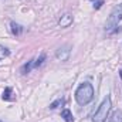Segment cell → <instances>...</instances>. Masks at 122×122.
I'll return each mask as SVG.
<instances>
[{
  "label": "cell",
  "mask_w": 122,
  "mask_h": 122,
  "mask_svg": "<svg viewBox=\"0 0 122 122\" xmlns=\"http://www.w3.org/2000/svg\"><path fill=\"white\" fill-rule=\"evenodd\" d=\"M94 98V87L90 82H84L81 84L77 91H75V101L80 104V105H87L90 104Z\"/></svg>",
  "instance_id": "cell-1"
},
{
  "label": "cell",
  "mask_w": 122,
  "mask_h": 122,
  "mask_svg": "<svg viewBox=\"0 0 122 122\" xmlns=\"http://www.w3.org/2000/svg\"><path fill=\"white\" fill-rule=\"evenodd\" d=\"M112 102H111V97L107 95L105 99L102 101V104L98 107V109L95 111V114L92 115V122H105L108 118V114L111 111Z\"/></svg>",
  "instance_id": "cell-2"
},
{
  "label": "cell",
  "mask_w": 122,
  "mask_h": 122,
  "mask_svg": "<svg viewBox=\"0 0 122 122\" xmlns=\"http://www.w3.org/2000/svg\"><path fill=\"white\" fill-rule=\"evenodd\" d=\"M122 20V3L121 4H118L112 11H111V14H109V17H108V21H107V30L112 31L114 27H117L118 26V23Z\"/></svg>",
  "instance_id": "cell-3"
},
{
  "label": "cell",
  "mask_w": 122,
  "mask_h": 122,
  "mask_svg": "<svg viewBox=\"0 0 122 122\" xmlns=\"http://www.w3.org/2000/svg\"><path fill=\"white\" fill-rule=\"evenodd\" d=\"M70 53H71V50H70V46H64V47H61L57 50V53H56V57L61 61H67L68 60V57H70Z\"/></svg>",
  "instance_id": "cell-4"
},
{
  "label": "cell",
  "mask_w": 122,
  "mask_h": 122,
  "mask_svg": "<svg viewBox=\"0 0 122 122\" xmlns=\"http://www.w3.org/2000/svg\"><path fill=\"white\" fill-rule=\"evenodd\" d=\"M58 24H60V27H62V29L70 27V26L72 24V16H71L70 13L62 14V16H61V19L58 20Z\"/></svg>",
  "instance_id": "cell-5"
},
{
  "label": "cell",
  "mask_w": 122,
  "mask_h": 122,
  "mask_svg": "<svg viewBox=\"0 0 122 122\" xmlns=\"http://www.w3.org/2000/svg\"><path fill=\"white\" fill-rule=\"evenodd\" d=\"M61 118H64L65 122H74V115H72V112H71L70 109H67V108L61 111Z\"/></svg>",
  "instance_id": "cell-6"
},
{
  "label": "cell",
  "mask_w": 122,
  "mask_h": 122,
  "mask_svg": "<svg viewBox=\"0 0 122 122\" xmlns=\"http://www.w3.org/2000/svg\"><path fill=\"white\" fill-rule=\"evenodd\" d=\"M10 27H11V33H13L14 36H20V34H21V31H23V27H21L20 24L14 23V21H11V23H10Z\"/></svg>",
  "instance_id": "cell-7"
},
{
  "label": "cell",
  "mask_w": 122,
  "mask_h": 122,
  "mask_svg": "<svg viewBox=\"0 0 122 122\" xmlns=\"http://www.w3.org/2000/svg\"><path fill=\"white\" fill-rule=\"evenodd\" d=\"M33 68H34V60H30L27 64H24L21 67V74H29Z\"/></svg>",
  "instance_id": "cell-8"
},
{
  "label": "cell",
  "mask_w": 122,
  "mask_h": 122,
  "mask_svg": "<svg viewBox=\"0 0 122 122\" xmlns=\"http://www.w3.org/2000/svg\"><path fill=\"white\" fill-rule=\"evenodd\" d=\"M108 122H122V111H115L111 117Z\"/></svg>",
  "instance_id": "cell-9"
},
{
  "label": "cell",
  "mask_w": 122,
  "mask_h": 122,
  "mask_svg": "<svg viewBox=\"0 0 122 122\" xmlns=\"http://www.w3.org/2000/svg\"><path fill=\"white\" fill-rule=\"evenodd\" d=\"M11 92H13V90L10 88V87H7L4 91H3V95H1V98L4 99V101H11L13 98H11Z\"/></svg>",
  "instance_id": "cell-10"
},
{
  "label": "cell",
  "mask_w": 122,
  "mask_h": 122,
  "mask_svg": "<svg viewBox=\"0 0 122 122\" xmlns=\"http://www.w3.org/2000/svg\"><path fill=\"white\" fill-rule=\"evenodd\" d=\"M64 104H65V99H64V98H58L57 101H54V102L50 104V108H51V109H56V108H58L60 105H64Z\"/></svg>",
  "instance_id": "cell-11"
},
{
  "label": "cell",
  "mask_w": 122,
  "mask_h": 122,
  "mask_svg": "<svg viewBox=\"0 0 122 122\" xmlns=\"http://www.w3.org/2000/svg\"><path fill=\"white\" fill-rule=\"evenodd\" d=\"M44 61H46V54L43 53V54H41V56H40L38 58H36V60H34V68L40 67V65H41V64H43Z\"/></svg>",
  "instance_id": "cell-12"
},
{
  "label": "cell",
  "mask_w": 122,
  "mask_h": 122,
  "mask_svg": "<svg viewBox=\"0 0 122 122\" xmlns=\"http://www.w3.org/2000/svg\"><path fill=\"white\" fill-rule=\"evenodd\" d=\"M102 4H104V0H98V1H95V3H94V9H97V10H98V9H101V6H102Z\"/></svg>",
  "instance_id": "cell-13"
},
{
  "label": "cell",
  "mask_w": 122,
  "mask_h": 122,
  "mask_svg": "<svg viewBox=\"0 0 122 122\" xmlns=\"http://www.w3.org/2000/svg\"><path fill=\"white\" fill-rule=\"evenodd\" d=\"M119 75H121V80H122V70H121V72H119Z\"/></svg>",
  "instance_id": "cell-14"
},
{
  "label": "cell",
  "mask_w": 122,
  "mask_h": 122,
  "mask_svg": "<svg viewBox=\"0 0 122 122\" xmlns=\"http://www.w3.org/2000/svg\"><path fill=\"white\" fill-rule=\"evenodd\" d=\"M0 122H1V121H0Z\"/></svg>",
  "instance_id": "cell-15"
}]
</instances>
